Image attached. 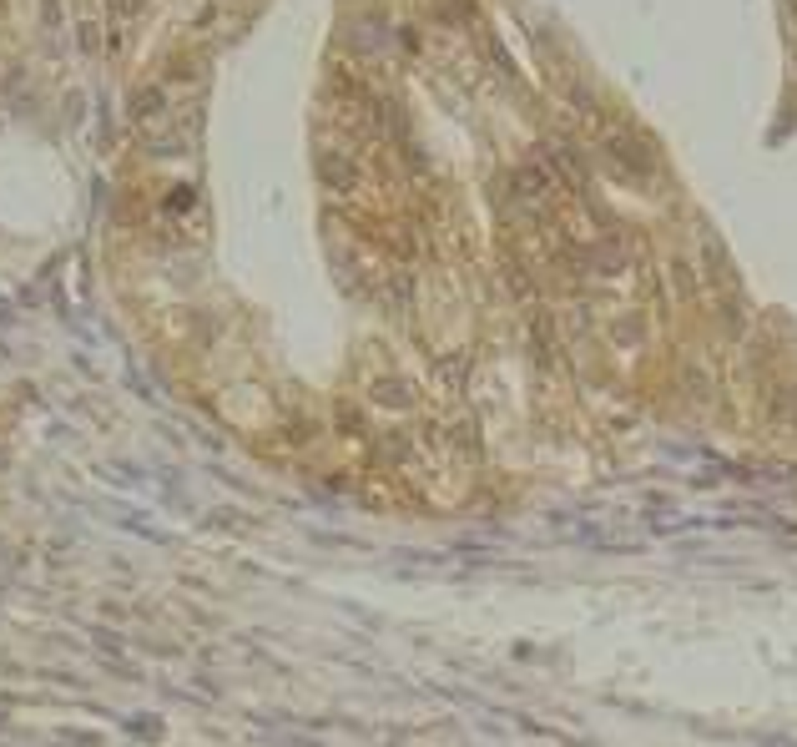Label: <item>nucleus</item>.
Listing matches in <instances>:
<instances>
[{
    "instance_id": "nucleus-1",
    "label": "nucleus",
    "mask_w": 797,
    "mask_h": 747,
    "mask_svg": "<svg viewBox=\"0 0 797 747\" xmlns=\"http://www.w3.org/2000/svg\"><path fill=\"white\" fill-rule=\"evenodd\" d=\"M162 106V91H137V101H132V116H152Z\"/></svg>"
},
{
    "instance_id": "nucleus-2",
    "label": "nucleus",
    "mask_w": 797,
    "mask_h": 747,
    "mask_svg": "<svg viewBox=\"0 0 797 747\" xmlns=\"http://www.w3.org/2000/svg\"><path fill=\"white\" fill-rule=\"evenodd\" d=\"M112 10H116V15H137L142 0H112Z\"/></svg>"
}]
</instances>
